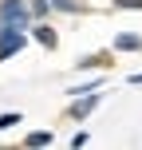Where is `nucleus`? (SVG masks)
Instances as JSON below:
<instances>
[{
  "label": "nucleus",
  "mask_w": 142,
  "mask_h": 150,
  "mask_svg": "<svg viewBox=\"0 0 142 150\" xmlns=\"http://www.w3.org/2000/svg\"><path fill=\"white\" fill-rule=\"evenodd\" d=\"M36 40H40L44 47H55V32H52V28H44V24L36 28Z\"/></svg>",
  "instance_id": "nucleus-4"
},
{
  "label": "nucleus",
  "mask_w": 142,
  "mask_h": 150,
  "mask_svg": "<svg viewBox=\"0 0 142 150\" xmlns=\"http://www.w3.org/2000/svg\"><path fill=\"white\" fill-rule=\"evenodd\" d=\"M114 47H122V52H138V47H142V40L126 32V36H119V40H114Z\"/></svg>",
  "instance_id": "nucleus-3"
},
{
  "label": "nucleus",
  "mask_w": 142,
  "mask_h": 150,
  "mask_svg": "<svg viewBox=\"0 0 142 150\" xmlns=\"http://www.w3.org/2000/svg\"><path fill=\"white\" fill-rule=\"evenodd\" d=\"M119 8H142V0H114Z\"/></svg>",
  "instance_id": "nucleus-8"
},
{
  "label": "nucleus",
  "mask_w": 142,
  "mask_h": 150,
  "mask_svg": "<svg viewBox=\"0 0 142 150\" xmlns=\"http://www.w3.org/2000/svg\"><path fill=\"white\" fill-rule=\"evenodd\" d=\"M16 122H20V115H12V111H8V115H0V130H8V127H16Z\"/></svg>",
  "instance_id": "nucleus-7"
},
{
  "label": "nucleus",
  "mask_w": 142,
  "mask_h": 150,
  "mask_svg": "<svg viewBox=\"0 0 142 150\" xmlns=\"http://www.w3.org/2000/svg\"><path fill=\"white\" fill-rule=\"evenodd\" d=\"M95 107H99V95H87V99H79V103L71 107V115H75V119H83V115H91Z\"/></svg>",
  "instance_id": "nucleus-2"
},
{
  "label": "nucleus",
  "mask_w": 142,
  "mask_h": 150,
  "mask_svg": "<svg viewBox=\"0 0 142 150\" xmlns=\"http://www.w3.org/2000/svg\"><path fill=\"white\" fill-rule=\"evenodd\" d=\"M47 4L59 8V12H79V4H75V0H47Z\"/></svg>",
  "instance_id": "nucleus-6"
},
{
  "label": "nucleus",
  "mask_w": 142,
  "mask_h": 150,
  "mask_svg": "<svg viewBox=\"0 0 142 150\" xmlns=\"http://www.w3.org/2000/svg\"><path fill=\"white\" fill-rule=\"evenodd\" d=\"M0 24H4V28H28V8H24V0H0Z\"/></svg>",
  "instance_id": "nucleus-1"
},
{
  "label": "nucleus",
  "mask_w": 142,
  "mask_h": 150,
  "mask_svg": "<svg viewBox=\"0 0 142 150\" xmlns=\"http://www.w3.org/2000/svg\"><path fill=\"white\" fill-rule=\"evenodd\" d=\"M130 83H142V71H138V75H130Z\"/></svg>",
  "instance_id": "nucleus-9"
},
{
  "label": "nucleus",
  "mask_w": 142,
  "mask_h": 150,
  "mask_svg": "<svg viewBox=\"0 0 142 150\" xmlns=\"http://www.w3.org/2000/svg\"><path fill=\"white\" fill-rule=\"evenodd\" d=\"M52 142V134L47 130H36V134H28V146H47Z\"/></svg>",
  "instance_id": "nucleus-5"
}]
</instances>
